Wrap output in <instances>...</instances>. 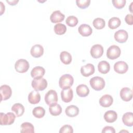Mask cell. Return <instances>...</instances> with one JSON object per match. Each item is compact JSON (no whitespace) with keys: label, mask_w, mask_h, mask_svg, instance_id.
<instances>
[{"label":"cell","mask_w":133,"mask_h":133,"mask_svg":"<svg viewBox=\"0 0 133 133\" xmlns=\"http://www.w3.org/2000/svg\"><path fill=\"white\" fill-rule=\"evenodd\" d=\"M95 67L92 64L88 63L81 68V73L83 76L88 77L93 74L95 72Z\"/></svg>","instance_id":"cell-13"},{"label":"cell","mask_w":133,"mask_h":133,"mask_svg":"<svg viewBox=\"0 0 133 133\" xmlns=\"http://www.w3.org/2000/svg\"><path fill=\"white\" fill-rule=\"evenodd\" d=\"M30 64L27 60L23 59L18 60L15 64V68L17 72L21 73L26 72L29 69Z\"/></svg>","instance_id":"cell-5"},{"label":"cell","mask_w":133,"mask_h":133,"mask_svg":"<svg viewBox=\"0 0 133 133\" xmlns=\"http://www.w3.org/2000/svg\"><path fill=\"white\" fill-rule=\"evenodd\" d=\"M0 4H1V15H2L3 12L5 11V5H3V3L2 2H0Z\"/></svg>","instance_id":"cell-41"},{"label":"cell","mask_w":133,"mask_h":133,"mask_svg":"<svg viewBox=\"0 0 133 133\" xmlns=\"http://www.w3.org/2000/svg\"><path fill=\"white\" fill-rule=\"evenodd\" d=\"M49 111L51 115L53 116H58L62 112V108L59 104L56 103L49 105Z\"/></svg>","instance_id":"cell-27"},{"label":"cell","mask_w":133,"mask_h":133,"mask_svg":"<svg viewBox=\"0 0 133 133\" xmlns=\"http://www.w3.org/2000/svg\"><path fill=\"white\" fill-rule=\"evenodd\" d=\"M16 115L11 112L6 114L1 113L0 121L1 125H10L14 123L16 118Z\"/></svg>","instance_id":"cell-4"},{"label":"cell","mask_w":133,"mask_h":133,"mask_svg":"<svg viewBox=\"0 0 133 133\" xmlns=\"http://www.w3.org/2000/svg\"><path fill=\"white\" fill-rule=\"evenodd\" d=\"M76 91L77 95L81 97H85L87 96L89 93L88 87L85 84L78 85L76 87Z\"/></svg>","instance_id":"cell-20"},{"label":"cell","mask_w":133,"mask_h":133,"mask_svg":"<svg viewBox=\"0 0 133 133\" xmlns=\"http://www.w3.org/2000/svg\"><path fill=\"white\" fill-rule=\"evenodd\" d=\"M114 37L116 42L120 43H123L127 40L128 34L126 31L119 30L115 33Z\"/></svg>","instance_id":"cell-10"},{"label":"cell","mask_w":133,"mask_h":133,"mask_svg":"<svg viewBox=\"0 0 133 133\" xmlns=\"http://www.w3.org/2000/svg\"><path fill=\"white\" fill-rule=\"evenodd\" d=\"M74 82L73 76L69 74H65L62 75L59 78V87L62 89H66L70 88Z\"/></svg>","instance_id":"cell-1"},{"label":"cell","mask_w":133,"mask_h":133,"mask_svg":"<svg viewBox=\"0 0 133 133\" xmlns=\"http://www.w3.org/2000/svg\"><path fill=\"white\" fill-rule=\"evenodd\" d=\"M1 101L6 100L10 98L12 90L10 87L7 85H3L0 88Z\"/></svg>","instance_id":"cell-9"},{"label":"cell","mask_w":133,"mask_h":133,"mask_svg":"<svg viewBox=\"0 0 133 133\" xmlns=\"http://www.w3.org/2000/svg\"><path fill=\"white\" fill-rule=\"evenodd\" d=\"M132 4H133V2H132V3H131V5H130V7H129V8H129V9H130V11L131 12H132V11L131 10V6H132Z\"/></svg>","instance_id":"cell-42"},{"label":"cell","mask_w":133,"mask_h":133,"mask_svg":"<svg viewBox=\"0 0 133 133\" xmlns=\"http://www.w3.org/2000/svg\"><path fill=\"white\" fill-rule=\"evenodd\" d=\"M102 133H106V132H110V133H115V130L114 127H112V126H105L104 127L102 130Z\"/></svg>","instance_id":"cell-38"},{"label":"cell","mask_w":133,"mask_h":133,"mask_svg":"<svg viewBox=\"0 0 133 133\" xmlns=\"http://www.w3.org/2000/svg\"><path fill=\"white\" fill-rule=\"evenodd\" d=\"M125 20L126 22L129 25H132L133 24V16L132 14H127L125 18Z\"/></svg>","instance_id":"cell-39"},{"label":"cell","mask_w":133,"mask_h":133,"mask_svg":"<svg viewBox=\"0 0 133 133\" xmlns=\"http://www.w3.org/2000/svg\"><path fill=\"white\" fill-rule=\"evenodd\" d=\"M98 69L100 73L107 74L109 72L110 69V64L106 61H101L98 64Z\"/></svg>","instance_id":"cell-24"},{"label":"cell","mask_w":133,"mask_h":133,"mask_svg":"<svg viewBox=\"0 0 133 133\" xmlns=\"http://www.w3.org/2000/svg\"><path fill=\"white\" fill-rule=\"evenodd\" d=\"M91 87L95 90L99 91L103 89L105 86V81L104 79L99 76H95L89 81Z\"/></svg>","instance_id":"cell-2"},{"label":"cell","mask_w":133,"mask_h":133,"mask_svg":"<svg viewBox=\"0 0 133 133\" xmlns=\"http://www.w3.org/2000/svg\"><path fill=\"white\" fill-rule=\"evenodd\" d=\"M30 53L33 57L39 58L43 55L44 48L42 45L39 44H36L32 47Z\"/></svg>","instance_id":"cell-16"},{"label":"cell","mask_w":133,"mask_h":133,"mask_svg":"<svg viewBox=\"0 0 133 133\" xmlns=\"http://www.w3.org/2000/svg\"><path fill=\"white\" fill-rule=\"evenodd\" d=\"M78 31L82 36L86 37L91 34L92 29L89 25L87 24H82L78 27Z\"/></svg>","instance_id":"cell-17"},{"label":"cell","mask_w":133,"mask_h":133,"mask_svg":"<svg viewBox=\"0 0 133 133\" xmlns=\"http://www.w3.org/2000/svg\"><path fill=\"white\" fill-rule=\"evenodd\" d=\"M65 18L64 15L61 12L60 10L54 11L51 15L50 19L52 23H58L62 21Z\"/></svg>","instance_id":"cell-19"},{"label":"cell","mask_w":133,"mask_h":133,"mask_svg":"<svg viewBox=\"0 0 133 133\" xmlns=\"http://www.w3.org/2000/svg\"><path fill=\"white\" fill-rule=\"evenodd\" d=\"M78 19L74 16H69L65 21L66 24L71 27H74L77 25L78 23Z\"/></svg>","instance_id":"cell-34"},{"label":"cell","mask_w":133,"mask_h":133,"mask_svg":"<svg viewBox=\"0 0 133 133\" xmlns=\"http://www.w3.org/2000/svg\"><path fill=\"white\" fill-rule=\"evenodd\" d=\"M32 86L36 91H42L46 88L47 82L43 77L34 78L32 81Z\"/></svg>","instance_id":"cell-3"},{"label":"cell","mask_w":133,"mask_h":133,"mask_svg":"<svg viewBox=\"0 0 133 133\" xmlns=\"http://www.w3.org/2000/svg\"><path fill=\"white\" fill-rule=\"evenodd\" d=\"M91 56L95 59H98L101 57L103 54V48L100 44L93 45L90 49Z\"/></svg>","instance_id":"cell-8"},{"label":"cell","mask_w":133,"mask_h":133,"mask_svg":"<svg viewBox=\"0 0 133 133\" xmlns=\"http://www.w3.org/2000/svg\"><path fill=\"white\" fill-rule=\"evenodd\" d=\"M66 31L65 25L62 23H57L54 26V31L57 35L64 34Z\"/></svg>","instance_id":"cell-32"},{"label":"cell","mask_w":133,"mask_h":133,"mask_svg":"<svg viewBox=\"0 0 133 133\" xmlns=\"http://www.w3.org/2000/svg\"><path fill=\"white\" fill-rule=\"evenodd\" d=\"M113 102V99L112 97L110 95H104L102 96L99 100V103L101 106L104 108H107L110 107Z\"/></svg>","instance_id":"cell-15"},{"label":"cell","mask_w":133,"mask_h":133,"mask_svg":"<svg viewBox=\"0 0 133 133\" xmlns=\"http://www.w3.org/2000/svg\"><path fill=\"white\" fill-rule=\"evenodd\" d=\"M20 132L22 133H34V126L29 122L23 123L21 125Z\"/></svg>","instance_id":"cell-28"},{"label":"cell","mask_w":133,"mask_h":133,"mask_svg":"<svg viewBox=\"0 0 133 133\" xmlns=\"http://www.w3.org/2000/svg\"><path fill=\"white\" fill-rule=\"evenodd\" d=\"M128 69V64L126 62L123 61H117L114 65V71L119 74H124L126 73Z\"/></svg>","instance_id":"cell-11"},{"label":"cell","mask_w":133,"mask_h":133,"mask_svg":"<svg viewBox=\"0 0 133 133\" xmlns=\"http://www.w3.org/2000/svg\"><path fill=\"white\" fill-rule=\"evenodd\" d=\"M94 26L97 30H101L105 26V22L104 20L101 18H97L95 19L92 22Z\"/></svg>","instance_id":"cell-33"},{"label":"cell","mask_w":133,"mask_h":133,"mask_svg":"<svg viewBox=\"0 0 133 133\" xmlns=\"http://www.w3.org/2000/svg\"><path fill=\"white\" fill-rule=\"evenodd\" d=\"M32 114L34 117L41 118L44 117L45 114V109L42 107H36L32 111Z\"/></svg>","instance_id":"cell-31"},{"label":"cell","mask_w":133,"mask_h":133,"mask_svg":"<svg viewBox=\"0 0 133 133\" xmlns=\"http://www.w3.org/2000/svg\"><path fill=\"white\" fill-rule=\"evenodd\" d=\"M45 101L48 105L57 103L58 101L57 92L52 89L49 90L45 96Z\"/></svg>","instance_id":"cell-7"},{"label":"cell","mask_w":133,"mask_h":133,"mask_svg":"<svg viewBox=\"0 0 133 133\" xmlns=\"http://www.w3.org/2000/svg\"><path fill=\"white\" fill-rule=\"evenodd\" d=\"M41 100V96L38 91L33 90L30 92L28 96L29 102L33 104L38 103Z\"/></svg>","instance_id":"cell-21"},{"label":"cell","mask_w":133,"mask_h":133,"mask_svg":"<svg viewBox=\"0 0 133 133\" xmlns=\"http://www.w3.org/2000/svg\"><path fill=\"white\" fill-rule=\"evenodd\" d=\"M121 23V21L119 18L117 17H112L110 18L108 21V26L111 29H115L119 27Z\"/></svg>","instance_id":"cell-30"},{"label":"cell","mask_w":133,"mask_h":133,"mask_svg":"<svg viewBox=\"0 0 133 133\" xmlns=\"http://www.w3.org/2000/svg\"><path fill=\"white\" fill-rule=\"evenodd\" d=\"M61 97L63 102H70L73 97V90L70 88L62 89L61 91Z\"/></svg>","instance_id":"cell-12"},{"label":"cell","mask_w":133,"mask_h":133,"mask_svg":"<svg viewBox=\"0 0 133 133\" xmlns=\"http://www.w3.org/2000/svg\"><path fill=\"white\" fill-rule=\"evenodd\" d=\"M73 132V128L71 126L69 125H64L62 127H61L59 132L60 133H72Z\"/></svg>","instance_id":"cell-37"},{"label":"cell","mask_w":133,"mask_h":133,"mask_svg":"<svg viewBox=\"0 0 133 133\" xmlns=\"http://www.w3.org/2000/svg\"><path fill=\"white\" fill-rule=\"evenodd\" d=\"M117 118V114L114 111L109 110L104 114V119L108 123L114 122Z\"/></svg>","instance_id":"cell-22"},{"label":"cell","mask_w":133,"mask_h":133,"mask_svg":"<svg viewBox=\"0 0 133 133\" xmlns=\"http://www.w3.org/2000/svg\"><path fill=\"white\" fill-rule=\"evenodd\" d=\"M60 58L61 62L64 64H69L72 61V56L71 54L66 51H62L60 54Z\"/></svg>","instance_id":"cell-29"},{"label":"cell","mask_w":133,"mask_h":133,"mask_svg":"<svg viewBox=\"0 0 133 133\" xmlns=\"http://www.w3.org/2000/svg\"><path fill=\"white\" fill-rule=\"evenodd\" d=\"M122 121L124 125L131 127L133 125V115L132 112H126L122 116Z\"/></svg>","instance_id":"cell-25"},{"label":"cell","mask_w":133,"mask_h":133,"mask_svg":"<svg viewBox=\"0 0 133 133\" xmlns=\"http://www.w3.org/2000/svg\"><path fill=\"white\" fill-rule=\"evenodd\" d=\"M11 110L15 112L17 117H20L21 116L24 112V107L22 104L17 103L12 106Z\"/></svg>","instance_id":"cell-26"},{"label":"cell","mask_w":133,"mask_h":133,"mask_svg":"<svg viewBox=\"0 0 133 133\" xmlns=\"http://www.w3.org/2000/svg\"><path fill=\"white\" fill-rule=\"evenodd\" d=\"M90 0H76V4L77 6L82 9H85L90 5Z\"/></svg>","instance_id":"cell-35"},{"label":"cell","mask_w":133,"mask_h":133,"mask_svg":"<svg viewBox=\"0 0 133 133\" xmlns=\"http://www.w3.org/2000/svg\"><path fill=\"white\" fill-rule=\"evenodd\" d=\"M126 2V0H113L112 3L116 8L121 9L125 6Z\"/></svg>","instance_id":"cell-36"},{"label":"cell","mask_w":133,"mask_h":133,"mask_svg":"<svg viewBox=\"0 0 133 133\" xmlns=\"http://www.w3.org/2000/svg\"><path fill=\"white\" fill-rule=\"evenodd\" d=\"M120 97L125 101H129L132 98V91L128 87H124L120 91Z\"/></svg>","instance_id":"cell-14"},{"label":"cell","mask_w":133,"mask_h":133,"mask_svg":"<svg viewBox=\"0 0 133 133\" xmlns=\"http://www.w3.org/2000/svg\"><path fill=\"white\" fill-rule=\"evenodd\" d=\"M121 51L119 47L116 45H112L108 48L107 51V57L111 60L118 58L121 55Z\"/></svg>","instance_id":"cell-6"},{"label":"cell","mask_w":133,"mask_h":133,"mask_svg":"<svg viewBox=\"0 0 133 133\" xmlns=\"http://www.w3.org/2000/svg\"><path fill=\"white\" fill-rule=\"evenodd\" d=\"M65 113L68 116L73 117L78 114L79 109L77 107L74 105H71L66 107L65 110Z\"/></svg>","instance_id":"cell-23"},{"label":"cell","mask_w":133,"mask_h":133,"mask_svg":"<svg viewBox=\"0 0 133 133\" xmlns=\"http://www.w3.org/2000/svg\"><path fill=\"white\" fill-rule=\"evenodd\" d=\"M45 73V70L44 68L37 66L32 69L31 72V75L34 78L43 77Z\"/></svg>","instance_id":"cell-18"},{"label":"cell","mask_w":133,"mask_h":133,"mask_svg":"<svg viewBox=\"0 0 133 133\" xmlns=\"http://www.w3.org/2000/svg\"><path fill=\"white\" fill-rule=\"evenodd\" d=\"M6 2L10 5H12V6H14V5H16L17 3L19 2L18 0H12V1H8L7 0Z\"/></svg>","instance_id":"cell-40"}]
</instances>
